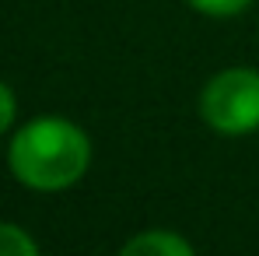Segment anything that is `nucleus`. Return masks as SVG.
Returning a JSON list of instances; mask_svg holds the SVG:
<instances>
[{
	"label": "nucleus",
	"mask_w": 259,
	"mask_h": 256,
	"mask_svg": "<svg viewBox=\"0 0 259 256\" xmlns=\"http://www.w3.org/2000/svg\"><path fill=\"white\" fill-rule=\"evenodd\" d=\"M119 256H196V253H193V246L179 232L151 228V232L133 235L126 246L119 249Z\"/></svg>",
	"instance_id": "7ed1b4c3"
},
{
	"label": "nucleus",
	"mask_w": 259,
	"mask_h": 256,
	"mask_svg": "<svg viewBox=\"0 0 259 256\" xmlns=\"http://www.w3.org/2000/svg\"><path fill=\"white\" fill-rule=\"evenodd\" d=\"M14 113H18L14 91L0 81V133H4V130H11V123H14Z\"/></svg>",
	"instance_id": "423d86ee"
},
{
	"label": "nucleus",
	"mask_w": 259,
	"mask_h": 256,
	"mask_svg": "<svg viewBox=\"0 0 259 256\" xmlns=\"http://www.w3.org/2000/svg\"><path fill=\"white\" fill-rule=\"evenodd\" d=\"M252 0H189V7H196L200 14H210V18H231V14H242Z\"/></svg>",
	"instance_id": "39448f33"
},
{
	"label": "nucleus",
	"mask_w": 259,
	"mask_h": 256,
	"mask_svg": "<svg viewBox=\"0 0 259 256\" xmlns=\"http://www.w3.org/2000/svg\"><path fill=\"white\" fill-rule=\"evenodd\" d=\"M0 256H39V246L32 235L11 221H0Z\"/></svg>",
	"instance_id": "20e7f679"
},
{
	"label": "nucleus",
	"mask_w": 259,
	"mask_h": 256,
	"mask_svg": "<svg viewBox=\"0 0 259 256\" xmlns=\"http://www.w3.org/2000/svg\"><path fill=\"white\" fill-rule=\"evenodd\" d=\"M7 165L21 186L56 193L81 182L91 165V140L77 123L63 116H35L14 133Z\"/></svg>",
	"instance_id": "f257e3e1"
},
{
	"label": "nucleus",
	"mask_w": 259,
	"mask_h": 256,
	"mask_svg": "<svg viewBox=\"0 0 259 256\" xmlns=\"http://www.w3.org/2000/svg\"><path fill=\"white\" fill-rule=\"evenodd\" d=\"M203 123L224 137H242L259 130V70L228 67L214 74L200 91Z\"/></svg>",
	"instance_id": "f03ea898"
}]
</instances>
